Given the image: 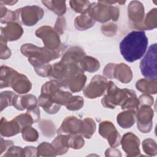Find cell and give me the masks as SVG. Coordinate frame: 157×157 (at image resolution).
I'll return each instance as SVG.
<instances>
[{
    "instance_id": "31",
    "label": "cell",
    "mask_w": 157,
    "mask_h": 157,
    "mask_svg": "<svg viewBox=\"0 0 157 157\" xmlns=\"http://www.w3.org/2000/svg\"><path fill=\"white\" fill-rule=\"evenodd\" d=\"M56 151L52 145L43 142L37 148V156H55Z\"/></svg>"
},
{
    "instance_id": "3",
    "label": "cell",
    "mask_w": 157,
    "mask_h": 157,
    "mask_svg": "<svg viewBox=\"0 0 157 157\" xmlns=\"http://www.w3.org/2000/svg\"><path fill=\"white\" fill-rule=\"evenodd\" d=\"M87 13L94 21L104 23L110 20L115 21L119 18V9L115 6L108 4L102 1L90 4Z\"/></svg>"
},
{
    "instance_id": "18",
    "label": "cell",
    "mask_w": 157,
    "mask_h": 157,
    "mask_svg": "<svg viewBox=\"0 0 157 157\" xmlns=\"http://www.w3.org/2000/svg\"><path fill=\"white\" fill-rule=\"evenodd\" d=\"M0 128L1 134L5 137L15 136L20 132L22 129L19 123L14 118L12 121H8L4 117L1 118Z\"/></svg>"
},
{
    "instance_id": "43",
    "label": "cell",
    "mask_w": 157,
    "mask_h": 157,
    "mask_svg": "<svg viewBox=\"0 0 157 157\" xmlns=\"http://www.w3.org/2000/svg\"><path fill=\"white\" fill-rule=\"evenodd\" d=\"M66 27V20L65 18L63 16H60L57 18L55 23L54 29L58 34H62L64 31Z\"/></svg>"
},
{
    "instance_id": "23",
    "label": "cell",
    "mask_w": 157,
    "mask_h": 157,
    "mask_svg": "<svg viewBox=\"0 0 157 157\" xmlns=\"http://www.w3.org/2000/svg\"><path fill=\"white\" fill-rule=\"evenodd\" d=\"M136 113V112L131 110L120 112L117 117L118 124L123 128H129L134 123Z\"/></svg>"
},
{
    "instance_id": "42",
    "label": "cell",
    "mask_w": 157,
    "mask_h": 157,
    "mask_svg": "<svg viewBox=\"0 0 157 157\" xmlns=\"http://www.w3.org/2000/svg\"><path fill=\"white\" fill-rule=\"evenodd\" d=\"M101 31L105 36L112 37L116 34L117 31V26L116 24L113 23L105 24L101 26Z\"/></svg>"
},
{
    "instance_id": "27",
    "label": "cell",
    "mask_w": 157,
    "mask_h": 157,
    "mask_svg": "<svg viewBox=\"0 0 157 157\" xmlns=\"http://www.w3.org/2000/svg\"><path fill=\"white\" fill-rule=\"evenodd\" d=\"M95 21L93 20L91 17L86 13L82 14L77 17L74 21L75 28L78 30L83 31L94 26Z\"/></svg>"
},
{
    "instance_id": "32",
    "label": "cell",
    "mask_w": 157,
    "mask_h": 157,
    "mask_svg": "<svg viewBox=\"0 0 157 157\" xmlns=\"http://www.w3.org/2000/svg\"><path fill=\"white\" fill-rule=\"evenodd\" d=\"M1 8V22L2 23H10L17 20V14L15 11L10 10L2 4L0 3Z\"/></svg>"
},
{
    "instance_id": "15",
    "label": "cell",
    "mask_w": 157,
    "mask_h": 157,
    "mask_svg": "<svg viewBox=\"0 0 157 157\" xmlns=\"http://www.w3.org/2000/svg\"><path fill=\"white\" fill-rule=\"evenodd\" d=\"M10 87L18 94H25L31 90L32 84L26 75L17 72L11 81Z\"/></svg>"
},
{
    "instance_id": "1",
    "label": "cell",
    "mask_w": 157,
    "mask_h": 157,
    "mask_svg": "<svg viewBox=\"0 0 157 157\" xmlns=\"http://www.w3.org/2000/svg\"><path fill=\"white\" fill-rule=\"evenodd\" d=\"M148 43V38L144 31H132L120 42V53L126 61L134 62L144 55Z\"/></svg>"
},
{
    "instance_id": "4",
    "label": "cell",
    "mask_w": 157,
    "mask_h": 157,
    "mask_svg": "<svg viewBox=\"0 0 157 157\" xmlns=\"http://www.w3.org/2000/svg\"><path fill=\"white\" fill-rule=\"evenodd\" d=\"M107 94L101 100L102 105L105 108L115 109L117 105L122 107L130 94L134 91L127 88L120 89L113 82L109 81Z\"/></svg>"
},
{
    "instance_id": "20",
    "label": "cell",
    "mask_w": 157,
    "mask_h": 157,
    "mask_svg": "<svg viewBox=\"0 0 157 157\" xmlns=\"http://www.w3.org/2000/svg\"><path fill=\"white\" fill-rule=\"evenodd\" d=\"M136 87L144 94H155L157 92V81L147 78H142L136 82Z\"/></svg>"
},
{
    "instance_id": "8",
    "label": "cell",
    "mask_w": 157,
    "mask_h": 157,
    "mask_svg": "<svg viewBox=\"0 0 157 157\" xmlns=\"http://www.w3.org/2000/svg\"><path fill=\"white\" fill-rule=\"evenodd\" d=\"M137 126L142 133H148L153 127V117L154 111L151 106L142 105L136 113Z\"/></svg>"
},
{
    "instance_id": "21",
    "label": "cell",
    "mask_w": 157,
    "mask_h": 157,
    "mask_svg": "<svg viewBox=\"0 0 157 157\" xmlns=\"http://www.w3.org/2000/svg\"><path fill=\"white\" fill-rule=\"evenodd\" d=\"M38 104L49 114L56 113L61 108V105L55 102L51 98L40 94L37 100Z\"/></svg>"
},
{
    "instance_id": "38",
    "label": "cell",
    "mask_w": 157,
    "mask_h": 157,
    "mask_svg": "<svg viewBox=\"0 0 157 157\" xmlns=\"http://www.w3.org/2000/svg\"><path fill=\"white\" fill-rule=\"evenodd\" d=\"M68 144L69 148L73 149H80L85 144V141L82 136L79 134H69Z\"/></svg>"
},
{
    "instance_id": "48",
    "label": "cell",
    "mask_w": 157,
    "mask_h": 157,
    "mask_svg": "<svg viewBox=\"0 0 157 157\" xmlns=\"http://www.w3.org/2000/svg\"><path fill=\"white\" fill-rule=\"evenodd\" d=\"M1 155L4 150H6L8 147H10L13 145V142L12 140H5L2 138L1 139Z\"/></svg>"
},
{
    "instance_id": "40",
    "label": "cell",
    "mask_w": 157,
    "mask_h": 157,
    "mask_svg": "<svg viewBox=\"0 0 157 157\" xmlns=\"http://www.w3.org/2000/svg\"><path fill=\"white\" fill-rule=\"evenodd\" d=\"M14 119L19 123L22 129L25 126H31L32 124L35 123L32 116L27 112L26 113L18 115Z\"/></svg>"
},
{
    "instance_id": "19",
    "label": "cell",
    "mask_w": 157,
    "mask_h": 157,
    "mask_svg": "<svg viewBox=\"0 0 157 157\" xmlns=\"http://www.w3.org/2000/svg\"><path fill=\"white\" fill-rule=\"evenodd\" d=\"M85 56V53L82 48L77 46L71 47L63 55L60 61L64 63L78 64Z\"/></svg>"
},
{
    "instance_id": "28",
    "label": "cell",
    "mask_w": 157,
    "mask_h": 157,
    "mask_svg": "<svg viewBox=\"0 0 157 157\" xmlns=\"http://www.w3.org/2000/svg\"><path fill=\"white\" fill-rule=\"evenodd\" d=\"M157 26V9L153 8L151 9L146 15L145 19H144L141 29L151 30L156 28Z\"/></svg>"
},
{
    "instance_id": "41",
    "label": "cell",
    "mask_w": 157,
    "mask_h": 157,
    "mask_svg": "<svg viewBox=\"0 0 157 157\" xmlns=\"http://www.w3.org/2000/svg\"><path fill=\"white\" fill-rule=\"evenodd\" d=\"M52 66L50 64H45L38 67H35L34 70L37 74L41 77H50Z\"/></svg>"
},
{
    "instance_id": "34",
    "label": "cell",
    "mask_w": 157,
    "mask_h": 157,
    "mask_svg": "<svg viewBox=\"0 0 157 157\" xmlns=\"http://www.w3.org/2000/svg\"><path fill=\"white\" fill-rule=\"evenodd\" d=\"M23 139L28 142H35L38 139L39 134L36 129L31 126L24 127L21 129Z\"/></svg>"
},
{
    "instance_id": "11",
    "label": "cell",
    "mask_w": 157,
    "mask_h": 157,
    "mask_svg": "<svg viewBox=\"0 0 157 157\" xmlns=\"http://www.w3.org/2000/svg\"><path fill=\"white\" fill-rule=\"evenodd\" d=\"M140 140L134 134L129 132L121 138L120 144L122 149L128 156H137L140 155Z\"/></svg>"
},
{
    "instance_id": "36",
    "label": "cell",
    "mask_w": 157,
    "mask_h": 157,
    "mask_svg": "<svg viewBox=\"0 0 157 157\" xmlns=\"http://www.w3.org/2000/svg\"><path fill=\"white\" fill-rule=\"evenodd\" d=\"M142 148L144 151L148 155L156 156L157 154V145L153 139H146L142 142Z\"/></svg>"
},
{
    "instance_id": "14",
    "label": "cell",
    "mask_w": 157,
    "mask_h": 157,
    "mask_svg": "<svg viewBox=\"0 0 157 157\" xmlns=\"http://www.w3.org/2000/svg\"><path fill=\"white\" fill-rule=\"evenodd\" d=\"M1 39L5 42L13 41L21 37L23 33V30L20 25L17 23H10L2 28H1Z\"/></svg>"
},
{
    "instance_id": "30",
    "label": "cell",
    "mask_w": 157,
    "mask_h": 157,
    "mask_svg": "<svg viewBox=\"0 0 157 157\" xmlns=\"http://www.w3.org/2000/svg\"><path fill=\"white\" fill-rule=\"evenodd\" d=\"M96 130L95 121L91 118H85L82 121L81 134L86 139H90Z\"/></svg>"
},
{
    "instance_id": "39",
    "label": "cell",
    "mask_w": 157,
    "mask_h": 157,
    "mask_svg": "<svg viewBox=\"0 0 157 157\" xmlns=\"http://www.w3.org/2000/svg\"><path fill=\"white\" fill-rule=\"evenodd\" d=\"M84 104V99L80 96H74L72 97L69 103L66 105L67 110H78L82 108Z\"/></svg>"
},
{
    "instance_id": "26",
    "label": "cell",
    "mask_w": 157,
    "mask_h": 157,
    "mask_svg": "<svg viewBox=\"0 0 157 157\" xmlns=\"http://www.w3.org/2000/svg\"><path fill=\"white\" fill-rule=\"evenodd\" d=\"M80 66L83 71L94 72L99 69L100 64L99 61L96 58L91 56H85L80 61Z\"/></svg>"
},
{
    "instance_id": "49",
    "label": "cell",
    "mask_w": 157,
    "mask_h": 157,
    "mask_svg": "<svg viewBox=\"0 0 157 157\" xmlns=\"http://www.w3.org/2000/svg\"><path fill=\"white\" fill-rule=\"evenodd\" d=\"M17 1H1L0 3H3L4 4H8L9 6H13L14 4H15Z\"/></svg>"
},
{
    "instance_id": "10",
    "label": "cell",
    "mask_w": 157,
    "mask_h": 157,
    "mask_svg": "<svg viewBox=\"0 0 157 157\" xmlns=\"http://www.w3.org/2000/svg\"><path fill=\"white\" fill-rule=\"evenodd\" d=\"M99 132L102 137L108 140L111 147H117L120 144L121 136L112 122L109 121L101 122Z\"/></svg>"
},
{
    "instance_id": "6",
    "label": "cell",
    "mask_w": 157,
    "mask_h": 157,
    "mask_svg": "<svg viewBox=\"0 0 157 157\" xmlns=\"http://www.w3.org/2000/svg\"><path fill=\"white\" fill-rule=\"evenodd\" d=\"M17 21L25 26H31L36 24L44 16L43 9L37 6H28L15 10Z\"/></svg>"
},
{
    "instance_id": "17",
    "label": "cell",
    "mask_w": 157,
    "mask_h": 157,
    "mask_svg": "<svg viewBox=\"0 0 157 157\" xmlns=\"http://www.w3.org/2000/svg\"><path fill=\"white\" fill-rule=\"evenodd\" d=\"M38 102L36 98L33 94H26L24 96L15 95L13 106L17 110H23L25 109H31L37 107Z\"/></svg>"
},
{
    "instance_id": "7",
    "label": "cell",
    "mask_w": 157,
    "mask_h": 157,
    "mask_svg": "<svg viewBox=\"0 0 157 157\" xmlns=\"http://www.w3.org/2000/svg\"><path fill=\"white\" fill-rule=\"evenodd\" d=\"M36 35L42 40L45 47L50 50H57L63 44L59 34L51 26H42L39 28L36 31Z\"/></svg>"
},
{
    "instance_id": "13",
    "label": "cell",
    "mask_w": 157,
    "mask_h": 157,
    "mask_svg": "<svg viewBox=\"0 0 157 157\" xmlns=\"http://www.w3.org/2000/svg\"><path fill=\"white\" fill-rule=\"evenodd\" d=\"M82 121L75 116H69L64 118L57 131L58 134L69 135L81 134Z\"/></svg>"
},
{
    "instance_id": "47",
    "label": "cell",
    "mask_w": 157,
    "mask_h": 157,
    "mask_svg": "<svg viewBox=\"0 0 157 157\" xmlns=\"http://www.w3.org/2000/svg\"><path fill=\"white\" fill-rule=\"evenodd\" d=\"M23 156H37V148L32 146L26 147L23 148Z\"/></svg>"
},
{
    "instance_id": "2",
    "label": "cell",
    "mask_w": 157,
    "mask_h": 157,
    "mask_svg": "<svg viewBox=\"0 0 157 157\" xmlns=\"http://www.w3.org/2000/svg\"><path fill=\"white\" fill-rule=\"evenodd\" d=\"M66 47L62 45L57 50H50L45 47H38L32 44H23L20 48L21 53L28 58V61L35 67L48 64L50 61L55 59L62 55Z\"/></svg>"
},
{
    "instance_id": "5",
    "label": "cell",
    "mask_w": 157,
    "mask_h": 157,
    "mask_svg": "<svg viewBox=\"0 0 157 157\" xmlns=\"http://www.w3.org/2000/svg\"><path fill=\"white\" fill-rule=\"evenodd\" d=\"M156 49V43L151 45L140 62V72L147 79L157 80Z\"/></svg>"
},
{
    "instance_id": "24",
    "label": "cell",
    "mask_w": 157,
    "mask_h": 157,
    "mask_svg": "<svg viewBox=\"0 0 157 157\" xmlns=\"http://www.w3.org/2000/svg\"><path fill=\"white\" fill-rule=\"evenodd\" d=\"M86 81V77L84 72L80 73L71 79L66 85V88L69 89L72 92L76 93L81 91Z\"/></svg>"
},
{
    "instance_id": "29",
    "label": "cell",
    "mask_w": 157,
    "mask_h": 157,
    "mask_svg": "<svg viewBox=\"0 0 157 157\" xmlns=\"http://www.w3.org/2000/svg\"><path fill=\"white\" fill-rule=\"evenodd\" d=\"M42 2L51 11L61 16L66 11L65 1H42Z\"/></svg>"
},
{
    "instance_id": "25",
    "label": "cell",
    "mask_w": 157,
    "mask_h": 157,
    "mask_svg": "<svg viewBox=\"0 0 157 157\" xmlns=\"http://www.w3.org/2000/svg\"><path fill=\"white\" fill-rule=\"evenodd\" d=\"M18 72L13 68L2 66L1 67V88L10 86V83Z\"/></svg>"
},
{
    "instance_id": "35",
    "label": "cell",
    "mask_w": 157,
    "mask_h": 157,
    "mask_svg": "<svg viewBox=\"0 0 157 157\" xmlns=\"http://www.w3.org/2000/svg\"><path fill=\"white\" fill-rule=\"evenodd\" d=\"M71 7L75 12L85 14L87 13L88 9L90 5L88 1H70Z\"/></svg>"
},
{
    "instance_id": "44",
    "label": "cell",
    "mask_w": 157,
    "mask_h": 157,
    "mask_svg": "<svg viewBox=\"0 0 157 157\" xmlns=\"http://www.w3.org/2000/svg\"><path fill=\"white\" fill-rule=\"evenodd\" d=\"M23 156V148L20 147L13 146L10 147L7 153H6L4 156Z\"/></svg>"
},
{
    "instance_id": "46",
    "label": "cell",
    "mask_w": 157,
    "mask_h": 157,
    "mask_svg": "<svg viewBox=\"0 0 157 157\" xmlns=\"http://www.w3.org/2000/svg\"><path fill=\"white\" fill-rule=\"evenodd\" d=\"M140 104L151 106L153 104V98L147 94H143L139 98Z\"/></svg>"
},
{
    "instance_id": "33",
    "label": "cell",
    "mask_w": 157,
    "mask_h": 157,
    "mask_svg": "<svg viewBox=\"0 0 157 157\" xmlns=\"http://www.w3.org/2000/svg\"><path fill=\"white\" fill-rule=\"evenodd\" d=\"M42 134L47 137H53L55 134V126L50 120H43L39 124Z\"/></svg>"
},
{
    "instance_id": "45",
    "label": "cell",
    "mask_w": 157,
    "mask_h": 157,
    "mask_svg": "<svg viewBox=\"0 0 157 157\" xmlns=\"http://www.w3.org/2000/svg\"><path fill=\"white\" fill-rule=\"evenodd\" d=\"M11 56V51L6 45V42L1 39V58L6 59Z\"/></svg>"
},
{
    "instance_id": "9",
    "label": "cell",
    "mask_w": 157,
    "mask_h": 157,
    "mask_svg": "<svg viewBox=\"0 0 157 157\" xmlns=\"http://www.w3.org/2000/svg\"><path fill=\"white\" fill-rule=\"evenodd\" d=\"M108 86L107 80L101 75H95L88 85L83 90V94L89 99H95L101 96Z\"/></svg>"
},
{
    "instance_id": "16",
    "label": "cell",
    "mask_w": 157,
    "mask_h": 157,
    "mask_svg": "<svg viewBox=\"0 0 157 157\" xmlns=\"http://www.w3.org/2000/svg\"><path fill=\"white\" fill-rule=\"evenodd\" d=\"M132 76V72L129 66L124 63H114L112 78L117 79L121 83H127L131 81Z\"/></svg>"
},
{
    "instance_id": "12",
    "label": "cell",
    "mask_w": 157,
    "mask_h": 157,
    "mask_svg": "<svg viewBox=\"0 0 157 157\" xmlns=\"http://www.w3.org/2000/svg\"><path fill=\"white\" fill-rule=\"evenodd\" d=\"M128 17L132 25L136 28L141 29L144 18V7L143 4L139 1H131L128 6Z\"/></svg>"
},
{
    "instance_id": "22",
    "label": "cell",
    "mask_w": 157,
    "mask_h": 157,
    "mask_svg": "<svg viewBox=\"0 0 157 157\" xmlns=\"http://www.w3.org/2000/svg\"><path fill=\"white\" fill-rule=\"evenodd\" d=\"M68 139L69 134H58V136L52 141V145L56 151V155H61L67 151L69 148Z\"/></svg>"
},
{
    "instance_id": "37",
    "label": "cell",
    "mask_w": 157,
    "mask_h": 157,
    "mask_svg": "<svg viewBox=\"0 0 157 157\" xmlns=\"http://www.w3.org/2000/svg\"><path fill=\"white\" fill-rule=\"evenodd\" d=\"M15 94L12 91H6L1 93V110H3L7 106L13 105V100L15 96Z\"/></svg>"
}]
</instances>
